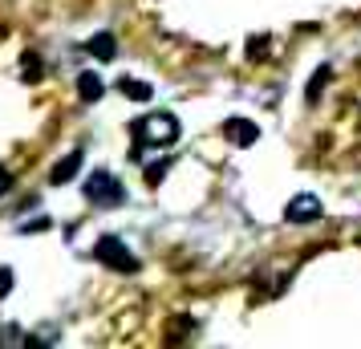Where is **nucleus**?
<instances>
[{
    "mask_svg": "<svg viewBox=\"0 0 361 349\" xmlns=\"http://www.w3.org/2000/svg\"><path fill=\"white\" fill-rule=\"evenodd\" d=\"M102 90H106V85H102V78L94 69H90V73H78V98L82 102H98Z\"/></svg>",
    "mask_w": 361,
    "mask_h": 349,
    "instance_id": "obj_8",
    "label": "nucleus"
},
{
    "mask_svg": "<svg viewBox=\"0 0 361 349\" xmlns=\"http://www.w3.org/2000/svg\"><path fill=\"white\" fill-rule=\"evenodd\" d=\"M118 90H122L130 102H150V98H154V90H150L147 82H134V78H122V82H118Z\"/></svg>",
    "mask_w": 361,
    "mask_h": 349,
    "instance_id": "obj_9",
    "label": "nucleus"
},
{
    "mask_svg": "<svg viewBox=\"0 0 361 349\" xmlns=\"http://www.w3.org/2000/svg\"><path fill=\"white\" fill-rule=\"evenodd\" d=\"M8 187H13V171H8V166H0V195H4Z\"/></svg>",
    "mask_w": 361,
    "mask_h": 349,
    "instance_id": "obj_15",
    "label": "nucleus"
},
{
    "mask_svg": "<svg viewBox=\"0 0 361 349\" xmlns=\"http://www.w3.org/2000/svg\"><path fill=\"white\" fill-rule=\"evenodd\" d=\"M224 138L235 142V147H256V142H260V126H256L252 118H228V122H224Z\"/></svg>",
    "mask_w": 361,
    "mask_h": 349,
    "instance_id": "obj_5",
    "label": "nucleus"
},
{
    "mask_svg": "<svg viewBox=\"0 0 361 349\" xmlns=\"http://www.w3.org/2000/svg\"><path fill=\"white\" fill-rule=\"evenodd\" d=\"M20 69H25V82H41V57L37 53H25L20 57Z\"/></svg>",
    "mask_w": 361,
    "mask_h": 349,
    "instance_id": "obj_11",
    "label": "nucleus"
},
{
    "mask_svg": "<svg viewBox=\"0 0 361 349\" xmlns=\"http://www.w3.org/2000/svg\"><path fill=\"white\" fill-rule=\"evenodd\" d=\"M130 138H134V154H142V150H171L183 138V126L171 110H150V114L130 122Z\"/></svg>",
    "mask_w": 361,
    "mask_h": 349,
    "instance_id": "obj_1",
    "label": "nucleus"
},
{
    "mask_svg": "<svg viewBox=\"0 0 361 349\" xmlns=\"http://www.w3.org/2000/svg\"><path fill=\"white\" fill-rule=\"evenodd\" d=\"M163 175H166V163H150V166H147V183H150V187L163 183Z\"/></svg>",
    "mask_w": 361,
    "mask_h": 349,
    "instance_id": "obj_14",
    "label": "nucleus"
},
{
    "mask_svg": "<svg viewBox=\"0 0 361 349\" xmlns=\"http://www.w3.org/2000/svg\"><path fill=\"white\" fill-rule=\"evenodd\" d=\"M329 78H333V69H329V66H321V69H317V73H312L309 90H305V102H309V106H312V102H317V98H321V90H325V85H329Z\"/></svg>",
    "mask_w": 361,
    "mask_h": 349,
    "instance_id": "obj_10",
    "label": "nucleus"
},
{
    "mask_svg": "<svg viewBox=\"0 0 361 349\" xmlns=\"http://www.w3.org/2000/svg\"><path fill=\"white\" fill-rule=\"evenodd\" d=\"M85 200L94 203V207H118V203H126V187H122V179H118L114 171H90Z\"/></svg>",
    "mask_w": 361,
    "mask_h": 349,
    "instance_id": "obj_2",
    "label": "nucleus"
},
{
    "mask_svg": "<svg viewBox=\"0 0 361 349\" xmlns=\"http://www.w3.org/2000/svg\"><path fill=\"white\" fill-rule=\"evenodd\" d=\"M85 53H90V57H98V61H114V57H118L114 33H94L90 41H85Z\"/></svg>",
    "mask_w": 361,
    "mask_h": 349,
    "instance_id": "obj_7",
    "label": "nucleus"
},
{
    "mask_svg": "<svg viewBox=\"0 0 361 349\" xmlns=\"http://www.w3.org/2000/svg\"><path fill=\"white\" fill-rule=\"evenodd\" d=\"M94 260L106 268H114V272H126V276L138 272V256L122 244V235H102L98 244H94Z\"/></svg>",
    "mask_w": 361,
    "mask_h": 349,
    "instance_id": "obj_3",
    "label": "nucleus"
},
{
    "mask_svg": "<svg viewBox=\"0 0 361 349\" xmlns=\"http://www.w3.org/2000/svg\"><path fill=\"white\" fill-rule=\"evenodd\" d=\"M82 163H85V150H82V147H78V150H69L66 159H57V166L49 171V183H53V187L73 183V179H78V171H82Z\"/></svg>",
    "mask_w": 361,
    "mask_h": 349,
    "instance_id": "obj_6",
    "label": "nucleus"
},
{
    "mask_svg": "<svg viewBox=\"0 0 361 349\" xmlns=\"http://www.w3.org/2000/svg\"><path fill=\"white\" fill-rule=\"evenodd\" d=\"M8 293H13V268L0 264V300L8 297Z\"/></svg>",
    "mask_w": 361,
    "mask_h": 349,
    "instance_id": "obj_13",
    "label": "nucleus"
},
{
    "mask_svg": "<svg viewBox=\"0 0 361 349\" xmlns=\"http://www.w3.org/2000/svg\"><path fill=\"white\" fill-rule=\"evenodd\" d=\"M247 57H252V61H264V57H268V37H252V41H247Z\"/></svg>",
    "mask_w": 361,
    "mask_h": 349,
    "instance_id": "obj_12",
    "label": "nucleus"
},
{
    "mask_svg": "<svg viewBox=\"0 0 361 349\" xmlns=\"http://www.w3.org/2000/svg\"><path fill=\"white\" fill-rule=\"evenodd\" d=\"M325 216V207H321V200L317 195H293V200L284 203V219L288 224H312V219Z\"/></svg>",
    "mask_w": 361,
    "mask_h": 349,
    "instance_id": "obj_4",
    "label": "nucleus"
}]
</instances>
